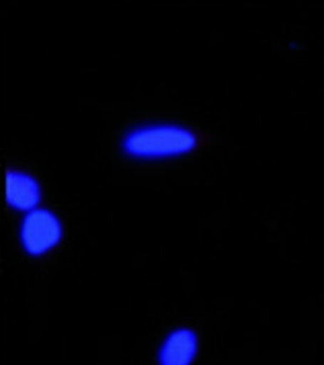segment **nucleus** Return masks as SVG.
<instances>
[{"label": "nucleus", "instance_id": "1", "mask_svg": "<svg viewBox=\"0 0 324 365\" xmlns=\"http://www.w3.org/2000/svg\"><path fill=\"white\" fill-rule=\"evenodd\" d=\"M203 136L179 120H142L130 124L117 138V153L134 165H160L193 157Z\"/></svg>", "mask_w": 324, "mask_h": 365}, {"label": "nucleus", "instance_id": "2", "mask_svg": "<svg viewBox=\"0 0 324 365\" xmlns=\"http://www.w3.org/2000/svg\"><path fill=\"white\" fill-rule=\"evenodd\" d=\"M65 223L51 207H39L25 213L16 225L19 248L31 260H43L51 256L65 242Z\"/></svg>", "mask_w": 324, "mask_h": 365}, {"label": "nucleus", "instance_id": "3", "mask_svg": "<svg viewBox=\"0 0 324 365\" xmlns=\"http://www.w3.org/2000/svg\"><path fill=\"white\" fill-rule=\"evenodd\" d=\"M201 353V335L191 325H177L156 347V365H194Z\"/></svg>", "mask_w": 324, "mask_h": 365}, {"label": "nucleus", "instance_id": "4", "mask_svg": "<svg viewBox=\"0 0 324 365\" xmlns=\"http://www.w3.org/2000/svg\"><path fill=\"white\" fill-rule=\"evenodd\" d=\"M6 207L14 213H31L41 207L43 203V182L41 179L26 169L9 167L6 169Z\"/></svg>", "mask_w": 324, "mask_h": 365}]
</instances>
